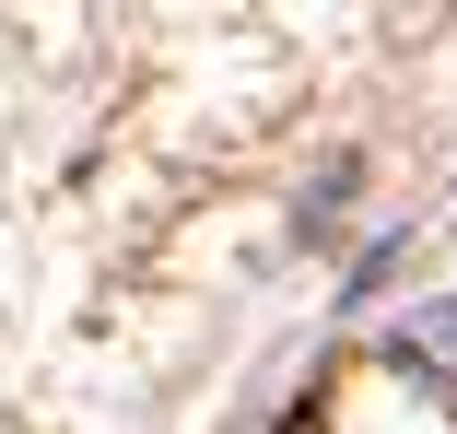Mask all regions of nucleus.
Wrapping results in <instances>:
<instances>
[{"instance_id":"f257e3e1","label":"nucleus","mask_w":457,"mask_h":434,"mask_svg":"<svg viewBox=\"0 0 457 434\" xmlns=\"http://www.w3.org/2000/svg\"><path fill=\"white\" fill-rule=\"evenodd\" d=\"M387 364L399 376H457V294L445 305H411V329L387 340Z\"/></svg>"}]
</instances>
